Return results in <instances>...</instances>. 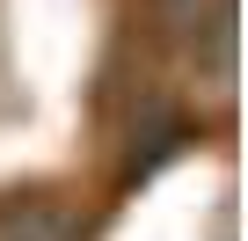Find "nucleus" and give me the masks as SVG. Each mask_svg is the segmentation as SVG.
I'll return each instance as SVG.
<instances>
[{
	"label": "nucleus",
	"instance_id": "nucleus-1",
	"mask_svg": "<svg viewBox=\"0 0 248 241\" xmlns=\"http://www.w3.org/2000/svg\"><path fill=\"white\" fill-rule=\"evenodd\" d=\"M0 241H73V234H66L59 205H22V212L0 219Z\"/></svg>",
	"mask_w": 248,
	"mask_h": 241
}]
</instances>
